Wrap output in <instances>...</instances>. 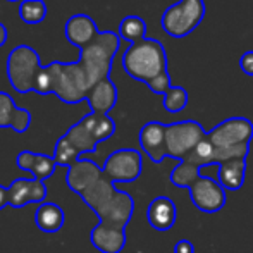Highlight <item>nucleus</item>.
<instances>
[{"label": "nucleus", "instance_id": "nucleus-1", "mask_svg": "<svg viewBox=\"0 0 253 253\" xmlns=\"http://www.w3.org/2000/svg\"><path fill=\"white\" fill-rule=\"evenodd\" d=\"M119 43V33L98 31L93 42L81 48L78 60L74 62L53 60L48 66H43V73H42L43 80H40L38 93H53L60 102L69 105L86 100L91 88L110 76Z\"/></svg>", "mask_w": 253, "mask_h": 253}, {"label": "nucleus", "instance_id": "nucleus-2", "mask_svg": "<svg viewBox=\"0 0 253 253\" xmlns=\"http://www.w3.org/2000/svg\"><path fill=\"white\" fill-rule=\"evenodd\" d=\"M98 215L100 222L91 229L90 241L102 253H121L126 247V227L134 213V200L121 191L105 176L80 195Z\"/></svg>", "mask_w": 253, "mask_h": 253}, {"label": "nucleus", "instance_id": "nucleus-3", "mask_svg": "<svg viewBox=\"0 0 253 253\" xmlns=\"http://www.w3.org/2000/svg\"><path fill=\"white\" fill-rule=\"evenodd\" d=\"M207 138L213 145L215 166L227 160L247 159L253 140V123L247 117H229L209 131Z\"/></svg>", "mask_w": 253, "mask_h": 253}, {"label": "nucleus", "instance_id": "nucleus-4", "mask_svg": "<svg viewBox=\"0 0 253 253\" xmlns=\"http://www.w3.org/2000/svg\"><path fill=\"white\" fill-rule=\"evenodd\" d=\"M123 67L133 80L147 84L167 71V53L159 40L145 38L133 43L123 55Z\"/></svg>", "mask_w": 253, "mask_h": 253}, {"label": "nucleus", "instance_id": "nucleus-5", "mask_svg": "<svg viewBox=\"0 0 253 253\" xmlns=\"http://www.w3.org/2000/svg\"><path fill=\"white\" fill-rule=\"evenodd\" d=\"M7 78L9 83L17 93H30L37 91L40 88L42 73V59L38 52L30 45H17L12 48V52L7 57L5 64Z\"/></svg>", "mask_w": 253, "mask_h": 253}, {"label": "nucleus", "instance_id": "nucleus-6", "mask_svg": "<svg viewBox=\"0 0 253 253\" xmlns=\"http://www.w3.org/2000/svg\"><path fill=\"white\" fill-rule=\"evenodd\" d=\"M114 133H116V123L109 114L90 112L80 123L73 124L64 136L78 152V155H83V153H95L98 143L109 140Z\"/></svg>", "mask_w": 253, "mask_h": 253}, {"label": "nucleus", "instance_id": "nucleus-7", "mask_svg": "<svg viewBox=\"0 0 253 253\" xmlns=\"http://www.w3.org/2000/svg\"><path fill=\"white\" fill-rule=\"evenodd\" d=\"M205 17V2L203 0H179L167 7L162 14V30L169 37L184 38L193 33Z\"/></svg>", "mask_w": 253, "mask_h": 253}, {"label": "nucleus", "instance_id": "nucleus-8", "mask_svg": "<svg viewBox=\"0 0 253 253\" xmlns=\"http://www.w3.org/2000/svg\"><path fill=\"white\" fill-rule=\"evenodd\" d=\"M207 131L197 121H179V123L167 124L166 129V143H167V155L170 159H176L179 162L188 159L191 152L205 140Z\"/></svg>", "mask_w": 253, "mask_h": 253}, {"label": "nucleus", "instance_id": "nucleus-9", "mask_svg": "<svg viewBox=\"0 0 253 253\" xmlns=\"http://www.w3.org/2000/svg\"><path fill=\"white\" fill-rule=\"evenodd\" d=\"M102 170L112 183H131L136 181L143 170V157L134 148H121L107 157Z\"/></svg>", "mask_w": 253, "mask_h": 253}, {"label": "nucleus", "instance_id": "nucleus-10", "mask_svg": "<svg viewBox=\"0 0 253 253\" xmlns=\"http://www.w3.org/2000/svg\"><path fill=\"white\" fill-rule=\"evenodd\" d=\"M193 205L205 213H215L226 205V190L219 181L207 176H197L188 186Z\"/></svg>", "mask_w": 253, "mask_h": 253}, {"label": "nucleus", "instance_id": "nucleus-11", "mask_svg": "<svg viewBox=\"0 0 253 253\" xmlns=\"http://www.w3.org/2000/svg\"><path fill=\"white\" fill-rule=\"evenodd\" d=\"M47 186L43 181L38 179H26V177H17L9 186V205L14 209H23L30 203H45L47 198Z\"/></svg>", "mask_w": 253, "mask_h": 253}, {"label": "nucleus", "instance_id": "nucleus-12", "mask_svg": "<svg viewBox=\"0 0 253 253\" xmlns=\"http://www.w3.org/2000/svg\"><path fill=\"white\" fill-rule=\"evenodd\" d=\"M166 129L167 124L159 121L147 123L140 131V145L148 159L155 164H160L167 155V143H166Z\"/></svg>", "mask_w": 253, "mask_h": 253}, {"label": "nucleus", "instance_id": "nucleus-13", "mask_svg": "<svg viewBox=\"0 0 253 253\" xmlns=\"http://www.w3.org/2000/svg\"><path fill=\"white\" fill-rule=\"evenodd\" d=\"M102 176H103V170L98 164H95L90 159H80L76 164H73L67 169L66 183L71 191L81 195L88 186L97 183Z\"/></svg>", "mask_w": 253, "mask_h": 253}, {"label": "nucleus", "instance_id": "nucleus-14", "mask_svg": "<svg viewBox=\"0 0 253 253\" xmlns=\"http://www.w3.org/2000/svg\"><path fill=\"white\" fill-rule=\"evenodd\" d=\"M31 126V112L19 109L14 98L5 91H0V129H14L16 133H26Z\"/></svg>", "mask_w": 253, "mask_h": 253}, {"label": "nucleus", "instance_id": "nucleus-15", "mask_svg": "<svg viewBox=\"0 0 253 253\" xmlns=\"http://www.w3.org/2000/svg\"><path fill=\"white\" fill-rule=\"evenodd\" d=\"M64 33L67 42L81 50L93 42V38L98 35V28L93 17H90L88 14H74L67 19Z\"/></svg>", "mask_w": 253, "mask_h": 253}, {"label": "nucleus", "instance_id": "nucleus-16", "mask_svg": "<svg viewBox=\"0 0 253 253\" xmlns=\"http://www.w3.org/2000/svg\"><path fill=\"white\" fill-rule=\"evenodd\" d=\"M177 217L176 203L167 197H157L150 202L147 209L148 224L155 231H169L174 227Z\"/></svg>", "mask_w": 253, "mask_h": 253}, {"label": "nucleus", "instance_id": "nucleus-17", "mask_svg": "<svg viewBox=\"0 0 253 253\" xmlns=\"http://www.w3.org/2000/svg\"><path fill=\"white\" fill-rule=\"evenodd\" d=\"M16 164L21 170L31 172L35 179L38 181H45L47 177H50L59 167L55 164V160H53V157L45 155V153H35L30 150H23L17 153Z\"/></svg>", "mask_w": 253, "mask_h": 253}, {"label": "nucleus", "instance_id": "nucleus-18", "mask_svg": "<svg viewBox=\"0 0 253 253\" xmlns=\"http://www.w3.org/2000/svg\"><path fill=\"white\" fill-rule=\"evenodd\" d=\"M91 112L95 114H109L117 103V88L110 78L102 80L90 90L86 97Z\"/></svg>", "mask_w": 253, "mask_h": 253}, {"label": "nucleus", "instance_id": "nucleus-19", "mask_svg": "<svg viewBox=\"0 0 253 253\" xmlns=\"http://www.w3.org/2000/svg\"><path fill=\"white\" fill-rule=\"evenodd\" d=\"M217 176H219L220 186L226 191L241 190L245 184V176H247V159L227 160V162L220 164Z\"/></svg>", "mask_w": 253, "mask_h": 253}, {"label": "nucleus", "instance_id": "nucleus-20", "mask_svg": "<svg viewBox=\"0 0 253 253\" xmlns=\"http://www.w3.org/2000/svg\"><path fill=\"white\" fill-rule=\"evenodd\" d=\"M66 213L57 203L45 202L35 212V224L43 233H57L64 227Z\"/></svg>", "mask_w": 253, "mask_h": 253}, {"label": "nucleus", "instance_id": "nucleus-21", "mask_svg": "<svg viewBox=\"0 0 253 253\" xmlns=\"http://www.w3.org/2000/svg\"><path fill=\"white\" fill-rule=\"evenodd\" d=\"M119 37L121 40L129 42L131 45L143 42L147 38V23L140 16H126L119 24Z\"/></svg>", "mask_w": 253, "mask_h": 253}, {"label": "nucleus", "instance_id": "nucleus-22", "mask_svg": "<svg viewBox=\"0 0 253 253\" xmlns=\"http://www.w3.org/2000/svg\"><path fill=\"white\" fill-rule=\"evenodd\" d=\"M17 10L21 21L28 24H38L47 17V5L43 0H23Z\"/></svg>", "mask_w": 253, "mask_h": 253}, {"label": "nucleus", "instance_id": "nucleus-23", "mask_svg": "<svg viewBox=\"0 0 253 253\" xmlns=\"http://www.w3.org/2000/svg\"><path fill=\"white\" fill-rule=\"evenodd\" d=\"M53 160H55L57 166H62L69 169L73 164H76L80 160V155L78 152L71 147V143L66 140V136H60L55 143V148H53Z\"/></svg>", "mask_w": 253, "mask_h": 253}, {"label": "nucleus", "instance_id": "nucleus-24", "mask_svg": "<svg viewBox=\"0 0 253 253\" xmlns=\"http://www.w3.org/2000/svg\"><path fill=\"white\" fill-rule=\"evenodd\" d=\"M188 105V91L183 86H170V90L164 95V109L170 114L181 112Z\"/></svg>", "mask_w": 253, "mask_h": 253}, {"label": "nucleus", "instance_id": "nucleus-25", "mask_svg": "<svg viewBox=\"0 0 253 253\" xmlns=\"http://www.w3.org/2000/svg\"><path fill=\"white\" fill-rule=\"evenodd\" d=\"M147 86L150 88L155 95H166L167 91L170 90V86H172V83H170V74L169 71H166V73H162L160 76H157L155 80L148 81Z\"/></svg>", "mask_w": 253, "mask_h": 253}, {"label": "nucleus", "instance_id": "nucleus-26", "mask_svg": "<svg viewBox=\"0 0 253 253\" xmlns=\"http://www.w3.org/2000/svg\"><path fill=\"white\" fill-rule=\"evenodd\" d=\"M240 67L247 76H253V50H248L241 55Z\"/></svg>", "mask_w": 253, "mask_h": 253}, {"label": "nucleus", "instance_id": "nucleus-27", "mask_svg": "<svg viewBox=\"0 0 253 253\" xmlns=\"http://www.w3.org/2000/svg\"><path fill=\"white\" fill-rule=\"evenodd\" d=\"M174 253H195V245L190 240H179L174 245Z\"/></svg>", "mask_w": 253, "mask_h": 253}, {"label": "nucleus", "instance_id": "nucleus-28", "mask_svg": "<svg viewBox=\"0 0 253 253\" xmlns=\"http://www.w3.org/2000/svg\"><path fill=\"white\" fill-rule=\"evenodd\" d=\"M7 205H9V186H2L0 184V210Z\"/></svg>", "mask_w": 253, "mask_h": 253}, {"label": "nucleus", "instance_id": "nucleus-29", "mask_svg": "<svg viewBox=\"0 0 253 253\" xmlns=\"http://www.w3.org/2000/svg\"><path fill=\"white\" fill-rule=\"evenodd\" d=\"M7 37H9V35H7V28L3 26L2 23H0V48H2L3 45L7 43Z\"/></svg>", "mask_w": 253, "mask_h": 253}, {"label": "nucleus", "instance_id": "nucleus-30", "mask_svg": "<svg viewBox=\"0 0 253 253\" xmlns=\"http://www.w3.org/2000/svg\"><path fill=\"white\" fill-rule=\"evenodd\" d=\"M7 2H19V3H21L23 0H7Z\"/></svg>", "mask_w": 253, "mask_h": 253}]
</instances>
